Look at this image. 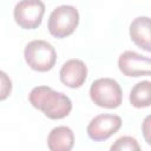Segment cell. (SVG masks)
Wrapping results in <instances>:
<instances>
[{
  "mask_svg": "<svg viewBox=\"0 0 151 151\" xmlns=\"http://www.w3.org/2000/svg\"><path fill=\"white\" fill-rule=\"evenodd\" d=\"M118 67L120 72L127 77L150 76L151 60L134 51H125L118 58Z\"/></svg>",
  "mask_w": 151,
  "mask_h": 151,
  "instance_id": "obj_7",
  "label": "cell"
},
{
  "mask_svg": "<svg viewBox=\"0 0 151 151\" xmlns=\"http://www.w3.org/2000/svg\"><path fill=\"white\" fill-rule=\"evenodd\" d=\"M110 151H142V150L136 138L131 136H123L113 142V144L110 147Z\"/></svg>",
  "mask_w": 151,
  "mask_h": 151,
  "instance_id": "obj_12",
  "label": "cell"
},
{
  "mask_svg": "<svg viewBox=\"0 0 151 151\" xmlns=\"http://www.w3.org/2000/svg\"><path fill=\"white\" fill-rule=\"evenodd\" d=\"M78 24V9L71 5H61L54 8L50 14L47 28L53 37L65 38L76 31Z\"/></svg>",
  "mask_w": 151,
  "mask_h": 151,
  "instance_id": "obj_3",
  "label": "cell"
},
{
  "mask_svg": "<svg viewBox=\"0 0 151 151\" xmlns=\"http://www.w3.org/2000/svg\"><path fill=\"white\" fill-rule=\"evenodd\" d=\"M59 76L64 85L71 88H78L86 80L87 67L80 59H70L61 66Z\"/></svg>",
  "mask_w": 151,
  "mask_h": 151,
  "instance_id": "obj_8",
  "label": "cell"
},
{
  "mask_svg": "<svg viewBox=\"0 0 151 151\" xmlns=\"http://www.w3.org/2000/svg\"><path fill=\"white\" fill-rule=\"evenodd\" d=\"M45 13V5L39 0H22L14 7V20L25 29H34L40 26L42 15Z\"/></svg>",
  "mask_w": 151,
  "mask_h": 151,
  "instance_id": "obj_5",
  "label": "cell"
},
{
  "mask_svg": "<svg viewBox=\"0 0 151 151\" xmlns=\"http://www.w3.org/2000/svg\"><path fill=\"white\" fill-rule=\"evenodd\" d=\"M151 83L149 80H144L137 83L130 92V103L132 106L137 109L147 107L151 103Z\"/></svg>",
  "mask_w": 151,
  "mask_h": 151,
  "instance_id": "obj_11",
  "label": "cell"
},
{
  "mask_svg": "<svg viewBox=\"0 0 151 151\" xmlns=\"http://www.w3.org/2000/svg\"><path fill=\"white\" fill-rule=\"evenodd\" d=\"M25 60L28 66L38 72H46L53 68L57 60V52L54 47L45 40H32L24 51Z\"/></svg>",
  "mask_w": 151,
  "mask_h": 151,
  "instance_id": "obj_2",
  "label": "cell"
},
{
  "mask_svg": "<svg viewBox=\"0 0 151 151\" xmlns=\"http://www.w3.org/2000/svg\"><path fill=\"white\" fill-rule=\"evenodd\" d=\"M92 101L100 107L116 109L122 104L123 92L120 85L112 78H99L90 87Z\"/></svg>",
  "mask_w": 151,
  "mask_h": 151,
  "instance_id": "obj_4",
  "label": "cell"
},
{
  "mask_svg": "<svg viewBox=\"0 0 151 151\" xmlns=\"http://www.w3.org/2000/svg\"><path fill=\"white\" fill-rule=\"evenodd\" d=\"M12 91V81L7 73L0 70V100H5Z\"/></svg>",
  "mask_w": 151,
  "mask_h": 151,
  "instance_id": "obj_13",
  "label": "cell"
},
{
  "mask_svg": "<svg viewBox=\"0 0 151 151\" xmlns=\"http://www.w3.org/2000/svg\"><path fill=\"white\" fill-rule=\"evenodd\" d=\"M122 126V118L117 114H98L87 125V134L92 140L101 142L114 134Z\"/></svg>",
  "mask_w": 151,
  "mask_h": 151,
  "instance_id": "obj_6",
  "label": "cell"
},
{
  "mask_svg": "<svg viewBox=\"0 0 151 151\" xmlns=\"http://www.w3.org/2000/svg\"><path fill=\"white\" fill-rule=\"evenodd\" d=\"M130 37L132 41L146 52L151 51V34H150V18L137 17L130 25Z\"/></svg>",
  "mask_w": 151,
  "mask_h": 151,
  "instance_id": "obj_9",
  "label": "cell"
},
{
  "mask_svg": "<svg viewBox=\"0 0 151 151\" xmlns=\"http://www.w3.org/2000/svg\"><path fill=\"white\" fill-rule=\"evenodd\" d=\"M28 100L32 106L42 111L50 119L65 118L72 110L71 99L66 94L57 92L48 86H37L32 88L28 94Z\"/></svg>",
  "mask_w": 151,
  "mask_h": 151,
  "instance_id": "obj_1",
  "label": "cell"
},
{
  "mask_svg": "<svg viewBox=\"0 0 151 151\" xmlns=\"http://www.w3.org/2000/svg\"><path fill=\"white\" fill-rule=\"evenodd\" d=\"M149 120H150V117H146L145 120H144V136H145V139L147 140V143H150V138H149Z\"/></svg>",
  "mask_w": 151,
  "mask_h": 151,
  "instance_id": "obj_14",
  "label": "cell"
},
{
  "mask_svg": "<svg viewBox=\"0 0 151 151\" xmlns=\"http://www.w3.org/2000/svg\"><path fill=\"white\" fill-rule=\"evenodd\" d=\"M50 151H71L74 145V134L68 126H57L47 137Z\"/></svg>",
  "mask_w": 151,
  "mask_h": 151,
  "instance_id": "obj_10",
  "label": "cell"
}]
</instances>
